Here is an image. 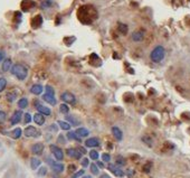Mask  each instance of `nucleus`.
<instances>
[{"label": "nucleus", "instance_id": "obj_26", "mask_svg": "<svg viewBox=\"0 0 190 178\" xmlns=\"http://www.w3.org/2000/svg\"><path fill=\"white\" fill-rule=\"evenodd\" d=\"M58 124H59V127L62 128L63 130H70V124L68 122H66V121L59 120V121H58Z\"/></svg>", "mask_w": 190, "mask_h": 178}, {"label": "nucleus", "instance_id": "obj_31", "mask_svg": "<svg viewBox=\"0 0 190 178\" xmlns=\"http://www.w3.org/2000/svg\"><path fill=\"white\" fill-rule=\"evenodd\" d=\"M16 97H17V94H16V93H11V92H9V93L7 94V100L9 102H14L16 100Z\"/></svg>", "mask_w": 190, "mask_h": 178}, {"label": "nucleus", "instance_id": "obj_36", "mask_svg": "<svg viewBox=\"0 0 190 178\" xmlns=\"http://www.w3.org/2000/svg\"><path fill=\"white\" fill-rule=\"evenodd\" d=\"M46 173H47V168L46 167H40L39 170H38V175L39 176H45Z\"/></svg>", "mask_w": 190, "mask_h": 178}, {"label": "nucleus", "instance_id": "obj_18", "mask_svg": "<svg viewBox=\"0 0 190 178\" xmlns=\"http://www.w3.org/2000/svg\"><path fill=\"white\" fill-rule=\"evenodd\" d=\"M41 24H43V18H41V16L40 15L35 16V18L31 20V25H33L34 28H38Z\"/></svg>", "mask_w": 190, "mask_h": 178}, {"label": "nucleus", "instance_id": "obj_32", "mask_svg": "<svg viewBox=\"0 0 190 178\" xmlns=\"http://www.w3.org/2000/svg\"><path fill=\"white\" fill-rule=\"evenodd\" d=\"M91 171H92L93 175H99V168H97V165L92 163V165H91Z\"/></svg>", "mask_w": 190, "mask_h": 178}, {"label": "nucleus", "instance_id": "obj_29", "mask_svg": "<svg viewBox=\"0 0 190 178\" xmlns=\"http://www.w3.org/2000/svg\"><path fill=\"white\" fill-rule=\"evenodd\" d=\"M6 86H7V80L4 78V77H1V78H0V92L4 91L6 89Z\"/></svg>", "mask_w": 190, "mask_h": 178}, {"label": "nucleus", "instance_id": "obj_40", "mask_svg": "<svg viewBox=\"0 0 190 178\" xmlns=\"http://www.w3.org/2000/svg\"><path fill=\"white\" fill-rule=\"evenodd\" d=\"M82 166H83L84 168L88 166V159H87V158H84V159L82 160Z\"/></svg>", "mask_w": 190, "mask_h": 178}, {"label": "nucleus", "instance_id": "obj_42", "mask_svg": "<svg viewBox=\"0 0 190 178\" xmlns=\"http://www.w3.org/2000/svg\"><path fill=\"white\" fill-rule=\"evenodd\" d=\"M78 150H80V153H82V155H85V153H86V149H85V148L78 147Z\"/></svg>", "mask_w": 190, "mask_h": 178}, {"label": "nucleus", "instance_id": "obj_24", "mask_svg": "<svg viewBox=\"0 0 190 178\" xmlns=\"http://www.w3.org/2000/svg\"><path fill=\"white\" fill-rule=\"evenodd\" d=\"M67 138L70 139V140H76V141H80V137L76 134L75 131H70V132L67 133Z\"/></svg>", "mask_w": 190, "mask_h": 178}, {"label": "nucleus", "instance_id": "obj_39", "mask_svg": "<svg viewBox=\"0 0 190 178\" xmlns=\"http://www.w3.org/2000/svg\"><path fill=\"white\" fill-rule=\"evenodd\" d=\"M31 121V116L29 113H26L25 114V123H29Z\"/></svg>", "mask_w": 190, "mask_h": 178}, {"label": "nucleus", "instance_id": "obj_47", "mask_svg": "<svg viewBox=\"0 0 190 178\" xmlns=\"http://www.w3.org/2000/svg\"><path fill=\"white\" fill-rule=\"evenodd\" d=\"M82 178H92L91 176H84V177H82Z\"/></svg>", "mask_w": 190, "mask_h": 178}, {"label": "nucleus", "instance_id": "obj_11", "mask_svg": "<svg viewBox=\"0 0 190 178\" xmlns=\"http://www.w3.org/2000/svg\"><path fill=\"white\" fill-rule=\"evenodd\" d=\"M31 151H33V153H35V155H41L43 151H44V145L40 142H37L35 143V145H33Z\"/></svg>", "mask_w": 190, "mask_h": 178}, {"label": "nucleus", "instance_id": "obj_30", "mask_svg": "<svg viewBox=\"0 0 190 178\" xmlns=\"http://www.w3.org/2000/svg\"><path fill=\"white\" fill-rule=\"evenodd\" d=\"M90 157H91V159H93V160H97V159H99V157H100V155H99V153H97V151H95V150H91V151H90Z\"/></svg>", "mask_w": 190, "mask_h": 178}, {"label": "nucleus", "instance_id": "obj_4", "mask_svg": "<svg viewBox=\"0 0 190 178\" xmlns=\"http://www.w3.org/2000/svg\"><path fill=\"white\" fill-rule=\"evenodd\" d=\"M62 101H64L65 103H70V104H75L76 99L74 97V94H72L70 92H64L62 95H60Z\"/></svg>", "mask_w": 190, "mask_h": 178}, {"label": "nucleus", "instance_id": "obj_41", "mask_svg": "<svg viewBox=\"0 0 190 178\" xmlns=\"http://www.w3.org/2000/svg\"><path fill=\"white\" fill-rule=\"evenodd\" d=\"M75 170H76L75 165H70V167H68V171H70V173H74Z\"/></svg>", "mask_w": 190, "mask_h": 178}, {"label": "nucleus", "instance_id": "obj_6", "mask_svg": "<svg viewBox=\"0 0 190 178\" xmlns=\"http://www.w3.org/2000/svg\"><path fill=\"white\" fill-rule=\"evenodd\" d=\"M25 136L26 137H39L40 136V131L38 129H36L35 127H27L25 129Z\"/></svg>", "mask_w": 190, "mask_h": 178}, {"label": "nucleus", "instance_id": "obj_33", "mask_svg": "<svg viewBox=\"0 0 190 178\" xmlns=\"http://www.w3.org/2000/svg\"><path fill=\"white\" fill-rule=\"evenodd\" d=\"M45 90H46V93H47V94H50V95H55V91H54V89L50 86V85H47Z\"/></svg>", "mask_w": 190, "mask_h": 178}, {"label": "nucleus", "instance_id": "obj_44", "mask_svg": "<svg viewBox=\"0 0 190 178\" xmlns=\"http://www.w3.org/2000/svg\"><path fill=\"white\" fill-rule=\"evenodd\" d=\"M58 141H59V142H62V143L65 142V141H64V136H62V134H60L59 137H58Z\"/></svg>", "mask_w": 190, "mask_h": 178}, {"label": "nucleus", "instance_id": "obj_8", "mask_svg": "<svg viewBox=\"0 0 190 178\" xmlns=\"http://www.w3.org/2000/svg\"><path fill=\"white\" fill-rule=\"evenodd\" d=\"M109 169L114 174L116 177H123V176H124V171L121 170L120 167L116 166V165H109Z\"/></svg>", "mask_w": 190, "mask_h": 178}, {"label": "nucleus", "instance_id": "obj_20", "mask_svg": "<svg viewBox=\"0 0 190 178\" xmlns=\"http://www.w3.org/2000/svg\"><path fill=\"white\" fill-rule=\"evenodd\" d=\"M75 132L78 137H87V136L90 134V131H88L86 128H78Z\"/></svg>", "mask_w": 190, "mask_h": 178}, {"label": "nucleus", "instance_id": "obj_37", "mask_svg": "<svg viewBox=\"0 0 190 178\" xmlns=\"http://www.w3.org/2000/svg\"><path fill=\"white\" fill-rule=\"evenodd\" d=\"M6 112L5 111H0V123H4L6 120Z\"/></svg>", "mask_w": 190, "mask_h": 178}, {"label": "nucleus", "instance_id": "obj_3", "mask_svg": "<svg viewBox=\"0 0 190 178\" xmlns=\"http://www.w3.org/2000/svg\"><path fill=\"white\" fill-rule=\"evenodd\" d=\"M50 151L53 153V155H54V157L56 158V160H63L64 159V153H63V150L60 149V148H58L57 146H55V145H51L50 146Z\"/></svg>", "mask_w": 190, "mask_h": 178}, {"label": "nucleus", "instance_id": "obj_16", "mask_svg": "<svg viewBox=\"0 0 190 178\" xmlns=\"http://www.w3.org/2000/svg\"><path fill=\"white\" fill-rule=\"evenodd\" d=\"M34 121H35L38 126H43L45 123V118H44V114L41 113H36L34 116Z\"/></svg>", "mask_w": 190, "mask_h": 178}, {"label": "nucleus", "instance_id": "obj_10", "mask_svg": "<svg viewBox=\"0 0 190 178\" xmlns=\"http://www.w3.org/2000/svg\"><path fill=\"white\" fill-rule=\"evenodd\" d=\"M132 41H143V38H144V33L142 31H135L132 33Z\"/></svg>", "mask_w": 190, "mask_h": 178}, {"label": "nucleus", "instance_id": "obj_12", "mask_svg": "<svg viewBox=\"0 0 190 178\" xmlns=\"http://www.w3.org/2000/svg\"><path fill=\"white\" fill-rule=\"evenodd\" d=\"M85 146L88 148H94V147H99L100 146V141L97 138H90L85 141Z\"/></svg>", "mask_w": 190, "mask_h": 178}, {"label": "nucleus", "instance_id": "obj_27", "mask_svg": "<svg viewBox=\"0 0 190 178\" xmlns=\"http://www.w3.org/2000/svg\"><path fill=\"white\" fill-rule=\"evenodd\" d=\"M66 120L70 121L73 126H78V124H80V121H78L77 119H75L74 117H72V116H67V117H66Z\"/></svg>", "mask_w": 190, "mask_h": 178}, {"label": "nucleus", "instance_id": "obj_2", "mask_svg": "<svg viewBox=\"0 0 190 178\" xmlns=\"http://www.w3.org/2000/svg\"><path fill=\"white\" fill-rule=\"evenodd\" d=\"M165 48L162 46H157L151 52L150 54L151 61L153 62V63H160L165 58Z\"/></svg>", "mask_w": 190, "mask_h": 178}, {"label": "nucleus", "instance_id": "obj_7", "mask_svg": "<svg viewBox=\"0 0 190 178\" xmlns=\"http://www.w3.org/2000/svg\"><path fill=\"white\" fill-rule=\"evenodd\" d=\"M66 153L72 158H75V159H80L82 157V153L78 150V148H68L66 150Z\"/></svg>", "mask_w": 190, "mask_h": 178}, {"label": "nucleus", "instance_id": "obj_9", "mask_svg": "<svg viewBox=\"0 0 190 178\" xmlns=\"http://www.w3.org/2000/svg\"><path fill=\"white\" fill-rule=\"evenodd\" d=\"M21 116H22V112L20 111V110L15 111V113H14V114L11 116V118H10V123H11L12 126L17 124V123L21 120Z\"/></svg>", "mask_w": 190, "mask_h": 178}, {"label": "nucleus", "instance_id": "obj_14", "mask_svg": "<svg viewBox=\"0 0 190 178\" xmlns=\"http://www.w3.org/2000/svg\"><path fill=\"white\" fill-rule=\"evenodd\" d=\"M112 133H113V136H114V138L116 139V140H119V141L122 140V138H123V133H122L120 128L113 127L112 128Z\"/></svg>", "mask_w": 190, "mask_h": 178}, {"label": "nucleus", "instance_id": "obj_43", "mask_svg": "<svg viewBox=\"0 0 190 178\" xmlns=\"http://www.w3.org/2000/svg\"><path fill=\"white\" fill-rule=\"evenodd\" d=\"M4 58H5V53H4V52L0 51V62L4 61Z\"/></svg>", "mask_w": 190, "mask_h": 178}, {"label": "nucleus", "instance_id": "obj_22", "mask_svg": "<svg viewBox=\"0 0 190 178\" xmlns=\"http://www.w3.org/2000/svg\"><path fill=\"white\" fill-rule=\"evenodd\" d=\"M21 129L20 128H16L15 130H12V132H11V137L14 138V139H19L20 136H21Z\"/></svg>", "mask_w": 190, "mask_h": 178}, {"label": "nucleus", "instance_id": "obj_15", "mask_svg": "<svg viewBox=\"0 0 190 178\" xmlns=\"http://www.w3.org/2000/svg\"><path fill=\"white\" fill-rule=\"evenodd\" d=\"M43 90H44V87L41 86L40 84H35V85H33V86L30 87V92H31L33 94H35V95H39V94H41Z\"/></svg>", "mask_w": 190, "mask_h": 178}, {"label": "nucleus", "instance_id": "obj_5", "mask_svg": "<svg viewBox=\"0 0 190 178\" xmlns=\"http://www.w3.org/2000/svg\"><path fill=\"white\" fill-rule=\"evenodd\" d=\"M47 163L50 165V167L53 168V170L56 171V173H62L64 170V165L59 163H56L54 160H51L50 158H47Z\"/></svg>", "mask_w": 190, "mask_h": 178}, {"label": "nucleus", "instance_id": "obj_21", "mask_svg": "<svg viewBox=\"0 0 190 178\" xmlns=\"http://www.w3.org/2000/svg\"><path fill=\"white\" fill-rule=\"evenodd\" d=\"M40 163H41V161H40L38 158H31L30 159V166H31V169H37V168L40 166Z\"/></svg>", "mask_w": 190, "mask_h": 178}, {"label": "nucleus", "instance_id": "obj_1", "mask_svg": "<svg viewBox=\"0 0 190 178\" xmlns=\"http://www.w3.org/2000/svg\"><path fill=\"white\" fill-rule=\"evenodd\" d=\"M11 73H12V75H15L18 80L20 81H24L27 75H28V70H27V67H25L24 65H21V64H15L14 66L11 67Z\"/></svg>", "mask_w": 190, "mask_h": 178}, {"label": "nucleus", "instance_id": "obj_17", "mask_svg": "<svg viewBox=\"0 0 190 178\" xmlns=\"http://www.w3.org/2000/svg\"><path fill=\"white\" fill-rule=\"evenodd\" d=\"M43 99H44V101H46L47 103H49L51 105H55L56 104V99H55V95H50V94H44L43 95Z\"/></svg>", "mask_w": 190, "mask_h": 178}, {"label": "nucleus", "instance_id": "obj_35", "mask_svg": "<svg viewBox=\"0 0 190 178\" xmlns=\"http://www.w3.org/2000/svg\"><path fill=\"white\" fill-rule=\"evenodd\" d=\"M102 160L105 161V163H109L111 160V157L109 153H102Z\"/></svg>", "mask_w": 190, "mask_h": 178}, {"label": "nucleus", "instance_id": "obj_23", "mask_svg": "<svg viewBox=\"0 0 190 178\" xmlns=\"http://www.w3.org/2000/svg\"><path fill=\"white\" fill-rule=\"evenodd\" d=\"M18 107L20 109H25V108L28 107V100L26 99V97H22V99H20L19 101H18Z\"/></svg>", "mask_w": 190, "mask_h": 178}, {"label": "nucleus", "instance_id": "obj_45", "mask_svg": "<svg viewBox=\"0 0 190 178\" xmlns=\"http://www.w3.org/2000/svg\"><path fill=\"white\" fill-rule=\"evenodd\" d=\"M96 165H97V167H100V168L104 167V163H102V161H97V163H96Z\"/></svg>", "mask_w": 190, "mask_h": 178}, {"label": "nucleus", "instance_id": "obj_25", "mask_svg": "<svg viewBox=\"0 0 190 178\" xmlns=\"http://www.w3.org/2000/svg\"><path fill=\"white\" fill-rule=\"evenodd\" d=\"M59 111L60 113H63V114H67V113L70 112V108H68V105H67L66 103H63V104H60Z\"/></svg>", "mask_w": 190, "mask_h": 178}, {"label": "nucleus", "instance_id": "obj_19", "mask_svg": "<svg viewBox=\"0 0 190 178\" xmlns=\"http://www.w3.org/2000/svg\"><path fill=\"white\" fill-rule=\"evenodd\" d=\"M11 67H12V62L10 58H6L4 63H2V71L4 72H8L9 70H11Z\"/></svg>", "mask_w": 190, "mask_h": 178}, {"label": "nucleus", "instance_id": "obj_38", "mask_svg": "<svg viewBox=\"0 0 190 178\" xmlns=\"http://www.w3.org/2000/svg\"><path fill=\"white\" fill-rule=\"evenodd\" d=\"M83 175H84V170H78L77 173L74 174V176L72 178H78V177H80V176H83Z\"/></svg>", "mask_w": 190, "mask_h": 178}, {"label": "nucleus", "instance_id": "obj_34", "mask_svg": "<svg viewBox=\"0 0 190 178\" xmlns=\"http://www.w3.org/2000/svg\"><path fill=\"white\" fill-rule=\"evenodd\" d=\"M116 165H120V166H123V165H125V160L123 157H119L116 158Z\"/></svg>", "mask_w": 190, "mask_h": 178}, {"label": "nucleus", "instance_id": "obj_46", "mask_svg": "<svg viewBox=\"0 0 190 178\" xmlns=\"http://www.w3.org/2000/svg\"><path fill=\"white\" fill-rule=\"evenodd\" d=\"M100 178H110V176H109V175H106V174H103Z\"/></svg>", "mask_w": 190, "mask_h": 178}, {"label": "nucleus", "instance_id": "obj_28", "mask_svg": "<svg viewBox=\"0 0 190 178\" xmlns=\"http://www.w3.org/2000/svg\"><path fill=\"white\" fill-rule=\"evenodd\" d=\"M119 31H120L121 34H123V35H125L126 34V31H128V26L125 25V24H119Z\"/></svg>", "mask_w": 190, "mask_h": 178}, {"label": "nucleus", "instance_id": "obj_13", "mask_svg": "<svg viewBox=\"0 0 190 178\" xmlns=\"http://www.w3.org/2000/svg\"><path fill=\"white\" fill-rule=\"evenodd\" d=\"M37 111L41 113V114H44V116H50V113H51V110H50L49 108L45 107V105H41V104H37Z\"/></svg>", "mask_w": 190, "mask_h": 178}]
</instances>
